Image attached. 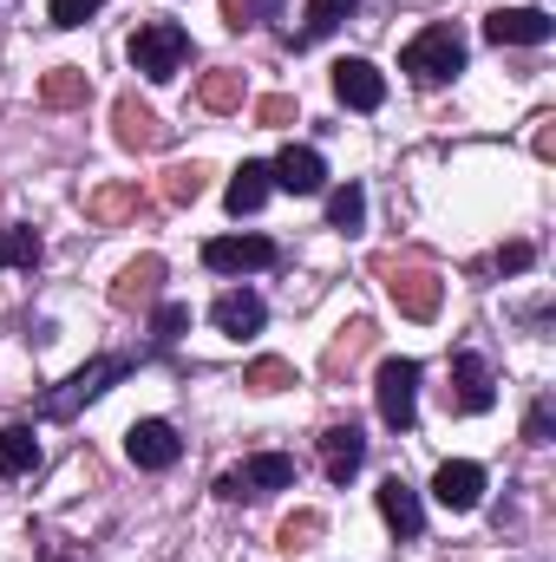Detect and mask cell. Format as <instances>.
<instances>
[{
    "mask_svg": "<svg viewBox=\"0 0 556 562\" xmlns=\"http://www.w3.org/2000/svg\"><path fill=\"white\" fill-rule=\"evenodd\" d=\"M132 353H99V360H86L73 380H59L53 393H40V419H73V413H86L92 400H105L119 380H132Z\"/></svg>",
    "mask_w": 556,
    "mask_h": 562,
    "instance_id": "obj_1",
    "label": "cell"
},
{
    "mask_svg": "<svg viewBox=\"0 0 556 562\" xmlns=\"http://www.w3.org/2000/svg\"><path fill=\"white\" fill-rule=\"evenodd\" d=\"M190 33L177 26V20H144L138 33L125 40V59H132V72H144L151 86H164V79H177L184 66H190Z\"/></svg>",
    "mask_w": 556,
    "mask_h": 562,
    "instance_id": "obj_2",
    "label": "cell"
},
{
    "mask_svg": "<svg viewBox=\"0 0 556 562\" xmlns=\"http://www.w3.org/2000/svg\"><path fill=\"white\" fill-rule=\"evenodd\" d=\"M400 72H413L419 86H445V79H458L465 72V33L458 26H419L413 40H407V53H400Z\"/></svg>",
    "mask_w": 556,
    "mask_h": 562,
    "instance_id": "obj_3",
    "label": "cell"
},
{
    "mask_svg": "<svg viewBox=\"0 0 556 562\" xmlns=\"http://www.w3.org/2000/svg\"><path fill=\"white\" fill-rule=\"evenodd\" d=\"M491 406H498V373H491V360H485V353H471V347H458V353H452L445 413L471 419V413H491Z\"/></svg>",
    "mask_w": 556,
    "mask_h": 562,
    "instance_id": "obj_4",
    "label": "cell"
},
{
    "mask_svg": "<svg viewBox=\"0 0 556 562\" xmlns=\"http://www.w3.org/2000/svg\"><path fill=\"white\" fill-rule=\"evenodd\" d=\"M374 406H380V419L393 425V431H413L419 419V360H380V373H374Z\"/></svg>",
    "mask_w": 556,
    "mask_h": 562,
    "instance_id": "obj_5",
    "label": "cell"
},
{
    "mask_svg": "<svg viewBox=\"0 0 556 562\" xmlns=\"http://www.w3.org/2000/svg\"><path fill=\"white\" fill-rule=\"evenodd\" d=\"M203 269H210V276H256V269H276V243H269V236H210V243H203Z\"/></svg>",
    "mask_w": 556,
    "mask_h": 562,
    "instance_id": "obj_6",
    "label": "cell"
},
{
    "mask_svg": "<svg viewBox=\"0 0 556 562\" xmlns=\"http://www.w3.org/2000/svg\"><path fill=\"white\" fill-rule=\"evenodd\" d=\"M432 504L452 510V517L478 510V504H485V464H471V458H445V464L432 471Z\"/></svg>",
    "mask_w": 556,
    "mask_h": 562,
    "instance_id": "obj_7",
    "label": "cell"
},
{
    "mask_svg": "<svg viewBox=\"0 0 556 562\" xmlns=\"http://www.w3.org/2000/svg\"><path fill=\"white\" fill-rule=\"evenodd\" d=\"M380 276H387V294H393V307H400L407 321H432V314H438V294H445V288H438L432 269H413V262L400 269V262H387Z\"/></svg>",
    "mask_w": 556,
    "mask_h": 562,
    "instance_id": "obj_8",
    "label": "cell"
},
{
    "mask_svg": "<svg viewBox=\"0 0 556 562\" xmlns=\"http://www.w3.org/2000/svg\"><path fill=\"white\" fill-rule=\"evenodd\" d=\"M125 458H132L138 471H170V464L184 458V438H177L170 419H138L125 431Z\"/></svg>",
    "mask_w": 556,
    "mask_h": 562,
    "instance_id": "obj_9",
    "label": "cell"
},
{
    "mask_svg": "<svg viewBox=\"0 0 556 562\" xmlns=\"http://www.w3.org/2000/svg\"><path fill=\"white\" fill-rule=\"evenodd\" d=\"M556 33V20L544 7H498V13H485V40L491 46H544Z\"/></svg>",
    "mask_w": 556,
    "mask_h": 562,
    "instance_id": "obj_10",
    "label": "cell"
},
{
    "mask_svg": "<svg viewBox=\"0 0 556 562\" xmlns=\"http://www.w3.org/2000/svg\"><path fill=\"white\" fill-rule=\"evenodd\" d=\"M269 183H276V190H288V196H321V190H327V164H321V150L288 144L276 164H269Z\"/></svg>",
    "mask_w": 556,
    "mask_h": 562,
    "instance_id": "obj_11",
    "label": "cell"
},
{
    "mask_svg": "<svg viewBox=\"0 0 556 562\" xmlns=\"http://www.w3.org/2000/svg\"><path fill=\"white\" fill-rule=\"evenodd\" d=\"M334 99H341L347 112H380V105H387L380 66H374V59H341V66H334Z\"/></svg>",
    "mask_w": 556,
    "mask_h": 562,
    "instance_id": "obj_12",
    "label": "cell"
},
{
    "mask_svg": "<svg viewBox=\"0 0 556 562\" xmlns=\"http://www.w3.org/2000/svg\"><path fill=\"white\" fill-rule=\"evenodd\" d=\"M380 517L393 524V537L400 543H419L425 537V504H419V491L393 471V477H380Z\"/></svg>",
    "mask_w": 556,
    "mask_h": 562,
    "instance_id": "obj_13",
    "label": "cell"
},
{
    "mask_svg": "<svg viewBox=\"0 0 556 562\" xmlns=\"http://www.w3.org/2000/svg\"><path fill=\"white\" fill-rule=\"evenodd\" d=\"M112 138L125 144V150H164L170 144V132H164V119L151 112V105H138L132 92L112 105Z\"/></svg>",
    "mask_w": 556,
    "mask_h": 562,
    "instance_id": "obj_14",
    "label": "cell"
},
{
    "mask_svg": "<svg viewBox=\"0 0 556 562\" xmlns=\"http://www.w3.org/2000/svg\"><path fill=\"white\" fill-rule=\"evenodd\" d=\"M210 321H216V334L243 340V334H263L269 307H263V294H256V288H223V294H216V307H210Z\"/></svg>",
    "mask_w": 556,
    "mask_h": 562,
    "instance_id": "obj_15",
    "label": "cell"
},
{
    "mask_svg": "<svg viewBox=\"0 0 556 562\" xmlns=\"http://www.w3.org/2000/svg\"><path fill=\"white\" fill-rule=\"evenodd\" d=\"M360 464H367V438H360V425H327V431H321V471H327L334 484H347Z\"/></svg>",
    "mask_w": 556,
    "mask_h": 562,
    "instance_id": "obj_16",
    "label": "cell"
},
{
    "mask_svg": "<svg viewBox=\"0 0 556 562\" xmlns=\"http://www.w3.org/2000/svg\"><path fill=\"white\" fill-rule=\"evenodd\" d=\"M236 484H243V497H269V491H288V484H294V458H288V451H256V458H243Z\"/></svg>",
    "mask_w": 556,
    "mask_h": 562,
    "instance_id": "obj_17",
    "label": "cell"
},
{
    "mask_svg": "<svg viewBox=\"0 0 556 562\" xmlns=\"http://www.w3.org/2000/svg\"><path fill=\"white\" fill-rule=\"evenodd\" d=\"M157 294H164V262L157 256H138L125 276L112 281V307H157Z\"/></svg>",
    "mask_w": 556,
    "mask_h": 562,
    "instance_id": "obj_18",
    "label": "cell"
},
{
    "mask_svg": "<svg viewBox=\"0 0 556 562\" xmlns=\"http://www.w3.org/2000/svg\"><path fill=\"white\" fill-rule=\"evenodd\" d=\"M269 164H243L236 177H230V190H223V203H230V216H256L263 203H269Z\"/></svg>",
    "mask_w": 556,
    "mask_h": 562,
    "instance_id": "obj_19",
    "label": "cell"
},
{
    "mask_svg": "<svg viewBox=\"0 0 556 562\" xmlns=\"http://www.w3.org/2000/svg\"><path fill=\"white\" fill-rule=\"evenodd\" d=\"M354 7H360V0H308L301 33H288V46H314V40H327L334 26H347V20H354Z\"/></svg>",
    "mask_w": 556,
    "mask_h": 562,
    "instance_id": "obj_20",
    "label": "cell"
},
{
    "mask_svg": "<svg viewBox=\"0 0 556 562\" xmlns=\"http://www.w3.org/2000/svg\"><path fill=\"white\" fill-rule=\"evenodd\" d=\"M33 464H40L33 425H0V477H26Z\"/></svg>",
    "mask_w": 556,
    "mask_h": 562,
    "instance_id": "obj_21",
    "label": "cell"
},
{
    "mask_svg": "<svg viewBox=\"0 0 556 562\" xmlns=\"http://www.w3.org/2000/svg\"><path fill=\"white\" fill-rule=\"evenodd\" d=\"M40 256H46L40 229H26V223H0V269H33Z\"/></svg>",
    "mask_w": 556,
    "mask_h": 562,
    "instance_id": "obj_22",
    "label": "cell"
},
{
    "mask_svg": "<svg viewBox=\"0 0 556 562\" xmlns=\"http://www.w3.org/2000/svg\"><path fill=\"white\" fill-rule=\"evenodd\" d=\"M360 223H367V190H360V183H341V190H327V229L354 236Z\"/></svg>",
    "mask_w": 556,
    "mask_h": 562,
    "instance_id": "obj_23",
    "label": "cell"
},
{
    "mask_svg": "<svg viewBox=\"0 0 556 562\" xmlns=\"http://www.w3.org/2000/svg\"><path fill=\"white\" fill-rule=\"evenodd\" d=\"M86 72H73V66H59V72H46V86H40V99L46 105H86Z\"/></svg>",
    "mask_w": 556,
    "mask_h": 562,
    "instance_id": "obj_24",
    "label": "cell"
},
{
    "mask_svg": "<svg viewBox=\"0 0 556 562\" xmlns=\"http://www.w3.org/2000/svg\"><path fill=\"white\" fill-rule=\"evenodd\" d=\"M203 183H210L203 164H177V170H164V203H197Z\"/></svg>",
    "mask_w": 556,
    "mask_h": 562,
    "instance_id": "obj_25",
    "label": "cell"
},
{
    "mask_svg": "<svg viewBox=\"0 0 556 562\" xmlns=\"http://www.w3.org/2000/svg\"><path fill=\"white\" fill-rule=\"evenodd\" d=\"M184 327H190V307H184V301H157V314H151V340H157V347H177Z\"/></svg>",
    "mask_w": 556,
    "mask_h": 562,
    "instance_id": "obj_26",
    "label": "cell"
},
{
    "mask_svg": "<svg viewBox=\"0 0 556 562\" xmlns=\"http://www.w3.org/2000/svg\"><path fill=\"white\" fill-rule=\"evenodd\" d=\"M243 386H249V393H288V386H294V367H288V360H256V367L243 373Z\"/></svg>",
    "mask_w": 556,
    "mask_h": 562,
    "instance_id": "obj_27",
    "label": "cell"
},
{
    "mask_svg": "<svg viewBox=\"0 0 556 562\" xmlns=\"http://www.w3.org/2000/svg\"><path fill=\"white\" fill-rule=\"evenodd\" d=\"M197 99H203L210 112H236V105H243V79H236V72H210Z\"/></svg>",
    "mask_w": 556,
    "mask_h": 562,
    "instance_id": "obj_28",
    "label": "cell"
},
{
    "mask_svg": "<svg viewBox=\"0 0 556 562\" xmlns=\"http://www.w3.org/2000/svg\"><path fill=\"white\" fill-rule=\"evenodd\" d=\"M86 210H92L99 223H119V216H132V210H138V190H125V183H119V190H99Z\"/></svg>",
    "mask_w": 556,
    "mask_h": 562,
    "instance_id": "obj_29",
    "label": "cell"
},
{
    "mask_svg": "<svg viewBox=\"0 0 556 562\" xmlns=\"http://www.w3.org/2000/svg\"><path fill=\"white\" fill-rule=\"evenodd\" d=\"M308 537H321V510H301V517H288L281 524V550L294 557V550H308Z\"/></svg>",
    "mask_w": 556,
    "mask_h": 562,
    "instance_id": "obj_30",
    "label": "cell"
},
{
    "mask_svg": "<svg viewBox=\"0 0 556 562\" xmlns=\"http://www.w3.org/2000/svg\"><path fill=\"white\" fill-rule=\"evenodd\" d=\"M367 340H374V327H367V321H354V327H341V340L327 347V367H341V360H354V353H360Z\"/></svg>",
    "mask_w": 556,
    "mask_h": 562,
    "instance_id": "obj_31",
    "label": "cell"
},
{
    "mask_svg": "<svg viewBox=\"0 0 556 562\" xmlns=\"http://www.w3.org/2000/svg\"><path fill=\"white\" fill-rule=\"evenodd\" d=\"M99 7H105V0H53V7H46V20H53V26H86Z\"/></svg>",
    "mask_w": 556,
    "mask_h": 562,
    "instance_id": "obj_32",
    "label": "cell"
},
{
    "mask_svg": "<svg viewBox=\"0 0 556 562\" xmlns=\"http://www.w3.org/2000/svg\"><path fill=\"white\" fill-rule=\"evenodd\" d=\"M281 0H230V26L243 33V26H256V20H276Z\"/></svg>",
    "mask_w": 556,
    "mask_h": 562,
    "instance_id": "obj_33",
    "label": "cell"
},
{
    "mask_svg": "<svg viewBox=\"0 0 556 562\" xmlns=\"http://www.w3.org/2000/svg\"><path fill=\"white\" fill-rule=\"evenodd\" d=\"M531 262H537V249H531V243H504V249H498V269H504V276H524Z\"/></svg>",
    "mask_w": 556,
    "mask_h": 562,
    "instance_id": "obj_34",
    "label": "cell"
},
{
    "mask_svg": "<svg viewBox=\"0 0 556 562\" xmlns=\"http://www.w3.org/2000/svg\"><path fill=\"white\" fill-rule=\"evenodd\" d=\"M551 425H556L551 400H537V406H531V419H524V438H531V445H551Z\"/></svg>",
    "mask_w": 556,
    "mask_h": 562,
    "instance_id": "obj_35",
    "label": "cell"
},
{
    "mask_svg": "<svg viewBox=\"0 0 556 562\" xmlns=\"http://www.w3.org/2000/svg\"><path fill=\"white\" fill-rule=\"evenodd\" d=\"M256 119H263V125H288V119H294V99H281V92H269V99L256 105Z\"/></svg>",
    "mask_w": 556,
    "mask_h": 562,
    "instance_id": "obj_36",
    "label": "cell"
},
{
    "mask_svg": "<svg viewBox=\"0 0 556 562\" xmlns=\"http://www.w3.org/2000/svg\"><path fill=\"white\" fill-rule=\"evenodd\" d=\"M216 497H223V504H243V484H236V471H223V477H216Z\"/></svg>",
    "mask_w": 556,
    "mask_h": 562,
    "instance_id": "obj_37",
    "label": "cell"
},
{
    "mask_svg": "<svg viewBox=\"0 0 556 562\" xmlns=\"http://www.w3.org/2000/svg\"><path fill=\"white\" fill-rule=\"evenodd\" d=\"M40 562H86V557H66V550H53V543H40Z\"/></svg>",
    "mask_w": 556,
    "mask_h": 562,
    "instance_id": "obj_38",
    "label": "cell"
}]
</instances>
